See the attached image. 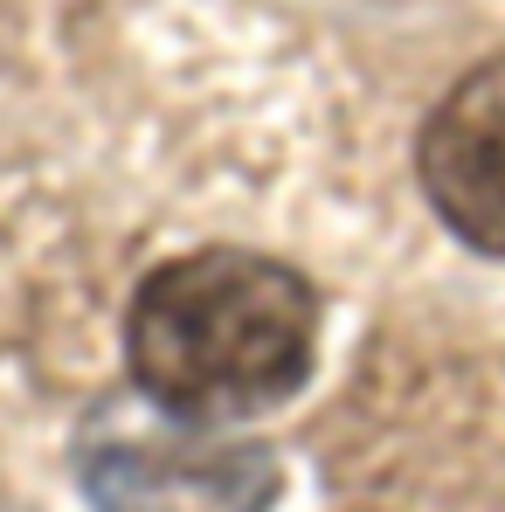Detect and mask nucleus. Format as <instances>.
<instances>
[{
	"label": "nucleus",
	"instance_id": "f257e3e1",
	"mask_svg": "<svg viewBox=\"0 0 505 512\" xmlns=\"http://www.w3.org/2000/svg\"><path fill=\"white\" fill-rule=\"evenodd\" d=\"M326 298L284 256L208 243L167 256L125 305V367L173 423H250L312 381Z\"/></svg>",
	"mask_w": 505,
	"mask_h": 512
},
{
	"label": "nucleus",
	"instance_id": "f03ea898",
	"mask_svg": "<svg viewBox=\"0 0 505 512\" xmlns=\"http://www.w3.org/2000/svg\"><path fill=\"white\" fill-rule=\"evenodd\" d=\"M416 173L436 222L478 256H505V56L464 70L422 118Z\"/></svg>",
	"mask_w": 505,
	"mask_h": 512
},
{
	"label": "nucleus",
	"instance_id": "7ed1b4c3",
	"mask_svg": "<svg viewBox=\"0 0 505 512\" xmlns=\"http://www.w3.org/2000/svg\"><path fill=\"white\" fill-rule=\"evenodd\" d=\"M84 492L97 512H263L277 499V464L263 450L180 457L111 443L84 464Z\"/></svg>",
	"mask_w": 505,
	"mask_h": 512
}]
</instances>
